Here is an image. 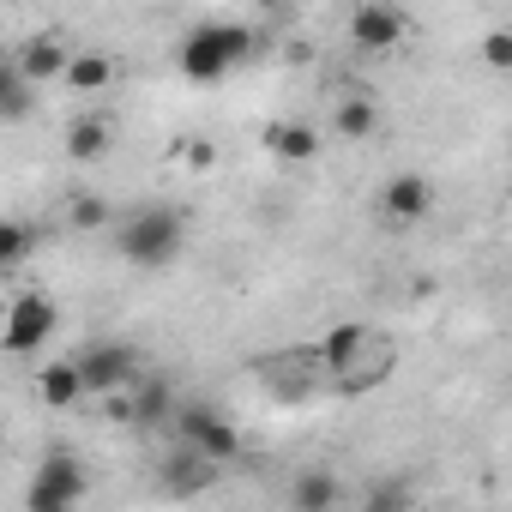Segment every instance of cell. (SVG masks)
<instances>
[{
  "label": "cell",
  "mask_w": 512,
  "mask_h": 512,
  "mask_svg": "<svg viewBox=\"0 0 512 512\" xmlns=\"http://www.w3.org/2000/svg\"><path fill=\"white\" fill-rule=\"evenodd\" d=\"M181 247H187V217H181L175 205H145V211H133V217L121 223V241H115V253H121L127 266H139V272L175 266Z\"/></svg>",
  "instance_id": "1"
},
{
  "label": "cell",
  "mask_w": 512,
  "mask_h": 512,
  "mask_svg": "<svg viewBox=\"0 0 512 512\" xmlns=\"http://www.w3.org/2000/svg\"><path fill=\"white\" fill-rule=\"evenodd\" d=\"M253 37L247 25H235V19H211V25H193L187 31V43H181V73L193 79V85H217L223 73H235L247 55H253Z\"/></svg>",
  "instance_id": "2"
},
{
  "label": "cell",
  "mask_w": 512,
  "mask_h": 512,
  "mask_svg": "<svg viewBox=\"0 0 512 512\" xmlns=\"http://www.w3.org/2000/svg\"><path fill=\"white\" fill-rule=\"evenodd\" d=\"M67 362H73V374H79V392H85V398H121V392H133V386L145 380L139 350H133V344H115V338L85 344V350H79V356H67Z\"/></svg>",
  "instance_id": "3"
},
{
  "label": "cell",
  "mask_w": 512,
  "mask_h": 512,
  "mask_svg": "<svg viewBox=\"0 0 512 512\" xmlns=\"http://www.w3.org/2000/svg\"><path fill=\"white\" fill-rule=\"evenodd\" d=\"M169 434H175V446H187V452L211 458L217 470H223L229 458H241V434H235V422H223L211 404H175Z\"/></svg>",
  "instance_id": "4"
},
{
  "label": "cell",
  "mask_w": 512,
  "mask_h": 512,
  "mask_svg": "<svg viewBox=\"0 0 512 512\" xmlns=\"http://www.w3.org/2000/svg\"><path fill=\"white\" fill-rule=\"evenodd\" d=\"M85 488H91L85 464H79L73 452H49V458L37 464L31 488H25V512H73V506L85 500Z\"/></svg>",
  "instance_id": "5"
},
{
  "label": "cell",
  "mask_w": 512,
  "mask_h": 512,
  "mask_svg": "<svg viewBox=\"0 0 512 512\" xmlns=\"http://www.w3.org/2000/svg\"><path fill=\"white\" fill-rule=\"evenodd\" d=\"M55 326H61V308H55L43 290H25V296L7 308V326H0V350H7V356H31V350H43V344L55 338Z\"/></svg>",
  "instance_id": "6"
},
{
  "label": "cell",
  "mask_w": 512,
  "mask_h": 512,
  "mask_svg": "<svg viewBox=\"0 0 512 512\" xmlns=\"http://www.w3.org/2000/svg\"><path fill=\"white\" fill-rule=\"evenodd\" d=\"M392 368H398V350H392V338H380V332H374V338H368V344L338 368V374H326V380H332L338 392H350V398H356V392L386 386V374H392Z\"/></svg>",
  "instance_id": "7"
},
{
  "label": "cell",
  "mask_w": 512,
  "mask_h": 512,
  "mask_svg": "<svg viewBox=\"0 0 512 512\" xmlns=\"http://www.w3.org/2000/svg\"><path fill=\"white\" fill-rule=\"evenodd\" d=\"M211 482H217V464L199 458V452H187V446H169L163 464H157V488H163L169 500H199Z\"/></svg>",
  "instance_id": "8"
},
{
  "label": "cell",
  "mask_w": 512,
  "mask_h": 512,
  "mask_svg": "<svg viewBox=\"0 0 512 512\" xmlns=\"http://www.w3.org/2000/svg\"><path fill=\"white\" fill-rule=\"evenodd\" d=\"M404 31H410V19L398 13V7H386V0H362V7L350 13V43L356 49H398L404 43Z\"/></svg>",
  "instance_id": "9"
},
{
  "label": "cell",
  "mask_w": 512,
  "mask_h": 512,
  "mask_svg": "<svg viewBox=\"0 0 512 512\" xmlns=\"http://www.w3.org/2000/svg\"><path fill=\"white\" fill-rule=\"evenodd\" d=\"M109 416H121V422H133V428H169L175 398H169V386H163V380H139L133 392L109 398Z\"/></svg>",
  "instance_id": "10"
},
{
  "label": "cell",
  "mask_w": 512,
  "mask_h": 512,
  "mask_svg": "<svg viewBox=\"0 0 512 512\" xmlns=\"http://www.w3.org/2000/svg\"><path fill=\"white\" fill-rule=\"evenodd\" d=\"M380 205H386V217L416 223V217H428V211H434V181L404 169V175H392V181L380 187Z\"/></svg>",
  "instance_id": "11"
},
{
  "label": "cell",
  "mask_w": 512,
  "mask_h": 512,
  "mask_svg": "<svg viewBox=\"0 0 512 512\" xmlns=\"http://www.w3.org/2000/svg\"><path fill=\"white\" fill-rule=\"evenodd\" d=\"M67 55L73 49H61V37H31L25 49H19V61H13V73L37 91V85H49V79H61V67H67Z\"/></svg>",
  "instance_id": "12"
},
{
  "label": "cell",
  "mask_w": 512,
  "mask_h": 512,
  "mask_svg": "<svg viewBox=\"0 0 512 512\" xmlns=\"http://www.w3.org/2000/svg\"><path fill=\"white\" fill-rule=\"evenodd\" d=\"M368 338H374V326H362V320H338V326H326V332H320L314 362H320L326 374H338V368H344V362L368 344Z\"/></svg>",
  "instance_id": "13"
},
{
  "label": "cell",
  "mask_w": 512,
  "mask_h": 512,
  "mask_svg": "<svg viewBox=\"0 0 512 512\" xmlns=\"http://www.w3.org/2000/svg\"><path fill=\"white\" fill-rule=\"evenodd\" d=\"M344 500V482L332 470H296L290 482V512H338Z\"/></svg>",
  "instance_id": "14"
},
{
  "label": "cell",
  "mask_w": 512,
  "mask_h": 512,
  "mask_svg": "<svg viewBox=\"0 0 512 512\" xmlns=\"http://www.w3.org/2000/svg\"><path fill=\"white\" fill-rule=\"evenodd\" d=\"M260 139H266V151L284 157V163H308V157H320V127H308V121H272Z\"/></svg>",
  "instance_id": "15"
},
{
  "label": "cell",
  "mask_w": 512,
  "mask_h": 512,
  "mask_svg": "<svg viewBox=\"0 0 512 512\" xmlns=\"http://www.w3.org/2000/svg\"><path fill=\"white\" fill-rule=\"evenodd\" d=\"M61 79H67L79 97H91V91H109V85H115V61H109V55H97V49H79V55H67Z\"/></svg>",
  "instance_id": "16"
},
{
  "label": "cell",
  "mask_w": 512,
  "mask_h": 512,
  "mask_svg": "<svg viewBox=\"0 0 512 512\" xmlns=\"http://www.w3.org/2000/svg\"><path fill=\"white\" fill-rule=\"evenodd\" d=\"M109 139H115V127H109L103 115H79V121L67 127V157H73V163H97V157L109 151Z\"/></svg>",
  "instance_id": "17"
},
{
  "label": "cell",
  "mask_w": 512,
  "mask_h": 512,
  "mask_svg": "<svg viewBox=\"0 0 512 512\" xmlns=\"http://www.w3.org/2000/svg\"><path fill=\"white\" fill-rule=\"evenodd\" d=\"M37 398L49 404V410H73L85 392H79V374H73V362H49L43 374H37Z\"/></svg>",
  "instance_id": "18"
},
{
  "label": "cell",
  "mask_w": 512,
  "mask_h": 512,
  "mask_svg": "<svg viewBox=\"0 0 512 512\" xmlns=\"http://www.w3.org/2000/svg\"><path fill=\"white\" fill-rule=\"evenodd\" d=\"M338 133L344 139H374L380 133V103L374 97H344L338 103Z\"/></svg>",
  "instance_id": "19"
},
{
  "label": "cell",
  "mask_w": 512,
  "mask_h": 512,
  "mask_svg": "<svg viewBox=\"0 0 512 512\" xmlns=\"http://www.w3.org/2000/svg\"><path fill=\"white\" fill-rule=\"evenodd\" d=\"M31 247H37V229L31 223H13V217L0 223V266H19Z\"/></svg>",
  "instance_id": "20"
},
{
  "label": "cell",
  "mask_w": 512,
  "mask_h": 512,
  "mask_svg": "<svg viewBox=\"0 0 512 512\" xmlns=\"http://www.w3.org/2000/svg\"><path fill=\"white\" fill-rule=\"evenodd\" d=\"M19 115H31V85L7 67L0 73V121H19Z\"/></svg>",
  "instance_id": "21"
},
{
  "label": "cell",
  "mask_w": 512,
  "mask_h": 512,
  "mask_svg": "<svg viewBox=\"0 0 512 512\" xmlns=\"http://www.w3.org/2000/svg\"><path fill=\"white\" fill-rule=\"evenodd\" d=\"M67 217H73V229H103V223H109V199H97V193H79Z\"/></svg>",
  "instance_id": "22"
},
{
  "label": "cell",
  "mask_w": 512,
  "mask_h": 512,
  "mask_svg": "<svg viewBox=\"0 0 512 512\" xmlns=\"http://www.w3.org/2000/svg\"><path fill=\"white\" fill-rule=\"evenodd\" d=\"M362 512H410V494H404L398 482H380V488H368Z\"/></svg>",
  "instance_id": "23"
},
{
  "label": "cell",
  "mask_w": 512,
  "mask_h": 512,
  "mask_svg": "<svg viewBox=\"0 0 512 512\" xmlns=\"http://www.w3.org/2000/svg\"><path fill=\"white\" fill-rule=\"evenodd\" d=\"M482 55H488V67H512V37H506V31H488Z\"/></svg>",
  "instance_id": "24"
},
{
  "label": "cell",
  "mask_w": 512,
  "mask_h": 512,
  "mask_svg": "<svg viewBox=\"0 0 512 512\" xmlns=\"http://www.w3.org/2000/svg\"><path fill=\"white\" fill-rule=\"evenodd\" d=\"M175 157H187L193 169H211V163H217V151H211L205 139H181V145H175Z\"/></svg>",
  "instance_id": "25"
},
{
  "label": "cell",
  "mask_w": 512,
  "mask_h": 512,
  "mask_svg": "<svg viewBox=\"0 0 512 512\" xmlns=\"http://www.w3.org/2000/svg\"><path fill=\"white\" fill-rule=\"evenodd\" d=\"M7 67H13V61H7V49H0V73H7Z\"/></svg>",
  "instance_id": "26"
}]
</instances>
